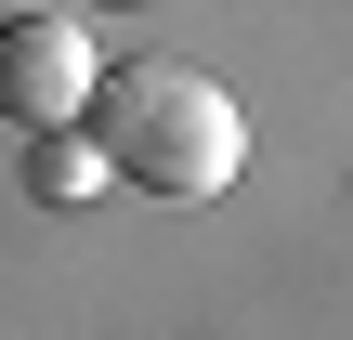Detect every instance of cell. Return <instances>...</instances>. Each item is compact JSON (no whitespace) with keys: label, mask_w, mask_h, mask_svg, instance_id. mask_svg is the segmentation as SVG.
Segmentation results:
<instances>
[{"label":"cell","mask_w":353,"mask_h":340,"mask_svg":"<svg viewBox=\"0 0 353 340\" xmlns=\"http://www.w3.org/2000/svg\"><path fill=\"white\" fill-rule=\"evenodd\" d=\"M92 144H105V170L144 183V197H223V183L249 170V118H236V92H223L210 66H183V52L105 66V92H92Z\"/></svg>","instance_id":"1"},{"label":"cell","mask_w":353,"mask_h":340,"mask_svg":"<svg viewBox=\"0 0 353 340\" xmlns=\"http://www.w3.org/2000/svg\"><path fill=\"white\" fill-rule=\"evenodd\" d=\"M92 13H0V118L26 144L92 131Z\"/></svg>","instance_id":"2"},{"label":"cell","mask_w":353,"mask_h":340,"mask_svg":"<svg viewBox=\"0 0 353 340\" xmlns=\"http://www.w3.org/2000/svg\"><path fill=\"white\" fill-rule=\"evenodd\" d=\"M118 170H105V144L92 131H52V144H26V197H52V210H79V197H105Z\"/></svg>","instance_id":"3"}]
</instances>
